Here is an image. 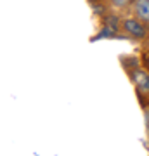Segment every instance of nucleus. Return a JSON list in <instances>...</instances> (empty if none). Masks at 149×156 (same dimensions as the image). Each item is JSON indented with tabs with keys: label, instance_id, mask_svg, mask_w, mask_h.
Instances as JSON below:
<instances>
[{
	"label": "nucleus",
	"instance_id": "obj_1",
	"mask_svg": "<svg viewBox=\"0 0 149 156\" xmlns=\"http://www.w3.org/2000/svg\"><path fill=\"white\" fill-rule=\"evenodd\" d=\"M146 24L147 23L140 21L139 17H127V19H123L122 28L128 37H132L135 40H144L149 33L147 28H146Z\"/></svg>",
	"mask_w": 149,
	"mask_h": 156
},
{
	"label": "nucleus",
	"instance_id": "obj_2",
	"mask_svg": "<svg viewBox=\"0 0 149 156\" xmlns=\"http://www.w3.org/2000/svg\"><path fill=\"white\" fill-rule=\"evenodd\" d=\"M132 80L135 85V90L140 97H149V71L135 68L132 71Z\"/></svg>",
	"mask_w": 149,
	"mask_h": 156
},
{
	"label": "nucleus",
	"instance_id": "obj_3",
	"mask_svg": "<svg viewBox=\"0 0 149 156\" xmlns=\"http://www.w3.org/2000/svg\"><path fill=\"white\" fill-rule=\"evenodd\" d=\"M133 12L135 17L149 24V0H135L133 2Z\"/></svg>",
	"mask_w": 149,
	"mask_h": 156
},
{
	"label": "nucleus",
	"instance_id": "obj_4",
	"mask_svg": "<svg viewBox=\"0 0 149 156\" xmlns=\"http://www.w3.org/2000/svg\"><path fill=\"white\" fill-rule=\"evenodd\" d=\"M133 2H135V0H108L109 7L115 9V11H127Z\"/></svg>",
	"mask_w": 149,
	"mask_h": 156
},
{
	"label": "nucleus",
	"instance_id": "obj_5",
	"mask_svg": "<svg viewBox=\"0 0 149 156\" xmlns=\"http://www.w3.org/2000/svg\"><path fill=\"white\" fill-rule=\"evenodd\" d=\"M144 64H146V69L149 71V52L147 54H144Z\"/></svg>",
	"mask_w": 149,
	"mask_h": 156
}]
</instances>
